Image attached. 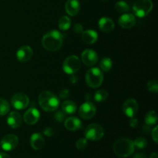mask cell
<instances>
[{"instance_id":"obj_1","label":"cell","mask_w":158,"mask_h":158,"mask_svg":"<svg viewBox=\"0 0 158 158\" xmlns=\"http://www.w3.org/2000/svg\"><path fill=\"white\" fill-rule=\"evenodd\" d=\"M63 35L57 30H52L45 34L42 40L43 46L48 51L55 52L63 46Z\"/></svg>"},{"instance_id":"obj_2","label":"cell","mask_w":158,"mask_h":158,"mask_svg":"<svg viewBox=\"0 0 158 158\" xmlns=\"http://www.w3.org/2000/svg\"><path fill=\"white\" fill-rule=\"evenodd\" d=\"M39 103L43 110L47 111V112H52L59 107L60 100L53 93L44 90L39 96Z\"/></svg>"},{"instance_id":"obj_3","label":"cell","mask_w":158,"mask_h":158,"mask_svg":"<svg viewBox=\"0 0 158 158\" xmlns=\"http://www.w3.org/2000/svg\"><path fill=\"white\" fill-rule=\"evenodd\" d=\"M113 149L116 155L124 158L130 157L134 154L135 147H134V142L131 139L123 137L114 142Z\"/></svg>"},{"instance_id":"obj_4","label":"cell","mask_w":158,"mask_h":158,"mask_svg":"<svg viewBox=\"0 0 158 158\" xmlns=\"http://www.w3.org/2000/svg\"><path fill=\"white\" fill-rule=\"evenodd\" d=\"M103 76L98 68H91L86 73V82L89 87L97 88L102 84Z\"/></svg>"},{"instance_id":"obj_5","label":"cell","mask_w":158,"mask_h":158,"mask_svg":"<svg viewBox=\"0 0 158 158\" xmlns=\"http://www.w3.org/2000/svg\"><path fill=\"white\" fill-rule=\"evenodd\" d=\"M153 6L154 4L151 0H137L133 6V11L137 17L143 18L151 12Z\"/></svg>"},{"instance_id":"obj_6","label":"cell","mask_w":158,"mask_h":158,"mask_svg":"<svg viewBox=\"0 0 158 158\" xmlns=\"http://www.w3.org/2000/svg\"><path fill=\"white\" fill-rule=\"evenodd\" d=\"M84 134L86 140L96 141V140H100L103 137L104 131L100 124L91 123L89 126L86 127L84 131Z\"/></svg>"},{"instance_id":"obj_7","label":"cell","mask_w":158,"mask_h":158,"mask_svg":"<svg viewBox=\"0 0 158 158\" xmlns=\"http://www.w3.org/2000/svg\"><path fill=\"white\" fill-rule=\"evenodd\" d=\"M81 66V62L80 59L76 56H69L65 59L63 64V69L66 73L74 74L77 73Z\"/></svg>"},{"instance_id":"obj_8","label":"cell","mask_w":158,"mask_h":158,"mask_svg":"<svg viewBox=\"0 0 158 158\" xmlns=\"http://www.w3.org/2000/svg\"><path fill=\"white\" fill-rule=\"evenodd\" d=\"M19 143V138L15 134H6L0 142L1 148L6 151H11L15 149Z\"/></svg>"},{"instance_id":"obj_9","label":"cell","mask_w":158,"mask_h":158,"mask_svg":"<svg viewBox=\"0 0 158 158\" xmlns=\"http://www.w3.org/2000/svg\"><path fill=\"white\" fill-rule=\"evenodd\" d=\"M96 112H97V108L95 105L89 101L83 103L79 109V115L85 120L93 118L95 116Z\"/></svg>"},{"instance_id":"obj_10","label":"cell","mask_w":158,"mask_h":158,"mask_svg":"<svg viewBox=\"0 0 158 158\" xmlns=\"http://www.w3.org/2000/svg\"><path fill=\"white\" fill-rule=\"evenodd\" d=\"M11 103L12 106L16 110H23L28 106L29 103V99L23 93H18L13 95L11 99Z\"/></svg>"},{"instance_id":"obj_11","label":"cell","mask_w":158,"mask_h":158,"mask_svg":"<svg viewBox=\"0 0 158 158\" xmlns=\"http://www.w3.org/2000/svg\"><path fill=\"white\" fill-rule=\"evenodd\" d=\"M139 106L137 102L134 99H128L123 105V111L128 117H134L138 112Z\"/></svg>"},{"instance_id":"obj_12","label":"cell","mask_w":158,"mask_h":158,"mask_svg":"<svg viewBox=\"0 0 158 158\" xmlns=\"http://www.w3.org/2000/svg\"><path fill=\"white\" fill-rule=\"evenodd\" d=\"M83 63L87 66H93L98 61V56L95 51L92 49H86L81 54Z\"/></svg>"},{"instance_id":"obj_13","label":"cell","mask_w":158,"mask_h":158,"mask_svg":"<svg viewBox=\"0 0 158 158\" xmlns=\"http://www.w3.org/2000/svg\"><path fill=\"white\" fill-rule=\"evenodd\" d=\"M32 49L30 46H22L18 49L16 52V57L18 60L22 63H26L29 61L32 56Z\"/></svg>"},{"instance_id":"obj_14","label":"cell","mask_w":158,"mask_h":158,"mask_svg":"<svg viewBox=\"0 0 158 158\" xmlns=\"http://www.w3.org/2000/svg\"><path fill=\"white\" fill-rule=\"evenodd\" d=\"M40 117V114L38 110L35 108H30L24 114L23 120L27 124L33 125L39 121Z\"/></svg>"},{"instance_id":"obj_15","label":"cell","mask_w":158,"mask_h":158,"mask_svg":"<svg viewBox=\"0 0 158 158\" xmlns=\"http://www.w3.org/2000/svg\"><path fill=\"white\" fill-rule=\"evenodd\" d=\"M120 26L123 29H131L136 24V19L134 15L129 13H124L120 17L118 20Z\"/></svg>"},{"instance_id":"obj_16","label":"cell","mask_w":158,"mask_h":158,"mask_svg":"<svg viewBox=\"0 0 158 158\" xmlns=\"http://www.w3.org/2000/svg\"><path fill=\"white\" fill-rule=\"evenodd\" d=\"M23 123V118L19 113L16 111H12L9 114L7 117V123L9 127L13 129L20 127Z\"/></svg>"},{"instance_id":"obj_17","label":"cell","mask_w":158,"mask_h":158,"mask_svg":"<svg viewBox=\"0 0 158 158\" xmlns=\"http://www.w3.org/2000/svg\"><path fill=\"white\" fill-rule=\"evenodd\" d=\"M64 126L68 131H76L77 130L81 129L83 124L80 119L75 117H70L65 120Z\"/></svg>"},{"instance_id":"obj_18","label":"cell","mask_w":158,"mask_h":158,"mask_svg":"<svg viewBox=\"0 0 158 158\" xmlns=\"http://www.w3.org/2000/svg\"><path fill=\"white\" fill-rule=\"evenodd\" d=\"M66 12L71 16H75L80 10V2L78 0H67L65 5Z\"/></svg>"},{"instance_id":"obj_19","label":"cell","mask_w":158,"mask_h":158,"mask_svg":"<svg viewBox=\"0 0 158 158\" xmlns=\"http://www.w3.org/2000/svg\"><path fill=\"white\" fill-rule=\"evenodd\" d=\"M30 145L34 150L36 151L43 149L45 145V140L43 135L39 133L32 134L30 137Z\"/></svg>"},{"instance_id":"obj_20","label":"cell","mask_w":158,"mask_h":158,"mask_svg":"<svg viewBox=\"0 0 158 158\" xmlns=\"http://www.w3.org/2000/svg\"><path fill=\"white\" fill-rule=\"evenodd\" d=\"M82 40L86 44H94L97 42L98 39V34L96 31L92 29H88V30L83 31L82 32Z\"/></svg>"},{"instance_id":"obj_21","label":"cell","mask_w":158,"mask_h":158,"mask_svg":"<svg viewBox=\"0 0 158 158\" xmlns=\"http://www.w3.org/2000/svg\"><path fill=\"white\" fill-rule=\"evenodd\" d=\"M99 28L104 32H110L114 29V23L111 19L103 17L99 21Z\"/></svg>"},{"instance_id":"obj_22","label":"cell","mask_w":158,"mask_h":158,"mask_svg":"<svg viewBox=\"0 0 158 158\" xmlns=\"http://www.w3.org/2000/svg\"><path fill=\"white\" fill-rule=\"evenodd\" d=\"M62 110L66 114H73L77 110V104L72 100H66L62 103Z\"/></svg>"},{"instance_id":"obj_23","label":"cell","mask_w":158,"mask_h":158,"mask_svg":"<svg viewBox=\"0 0 158 158\" xmlns=\"http://www.w3.org/2000/svg\"><path fill=\"white\" fill-rule=\"evenodd\" d=\"M144 120L147 125L153 126V125L156 124L157 122V114H156L155 111H149L145 115Z\"/></svg>"},{"instance_id":"obj_24","label":"cell","mask_w":158,"mask_h":158,"mask_svg":"<svg viewBox=\"0 0 158 158\" xmlns=\"http://www.w3.org/2000/svg\"><path fill=\"white\" fill-rule=\"evenodd\" d=\"M71 23L72 22L70 19L66 15H63L59 20V28L63 31L68 30L70 28Z\"/></svg>"},{"instance_id":"obj_25","label":"cell","mask_w":158,"mask_h":158,"mask_svg":"<svg viewBox=\"0 0 158 158\" xmlns=\"http://www.w3.org/2000/svg\"><path fill=\"white\" fill-rule=\"evenodd\" d=\"M112 66H113L112 60H111L110 58H108V57L103 58L100 63V69H101L103 71H104V72H108L109 70H110L111 68H112Z\"/></svg>"},{"instance_id":"obj_26","label":"cell","mask_w":158,"mask_h":158,"mask_svg":"<svg viewBox=\"0 0 158 158\" xmlns=\"http://www.w3.org/2000/svg\"><path fill=\"white\" fill-rule=\"evenodd\" d=\"M108 93L106 89L97 90L94 94V100L97 102H103L106 100L108 97Z\"/></svg>"},{"instance_id":"obj_27","label":"cell","mask_w":158,"mask_h":158,"mask_svg":"<svg viewBox=\"0 0 158 158\" xmlns=\"http://www.w3.org/2000/svg\"><path fill=\"white\" fill-rule=\"evenodd\" d=\"M115 9L120 13H127L129 11L130 8L127 3L124 1H119L116 3Z\"/></svg>"},{"instance_id":"obj_28","label":"cell","mask_w":158,"mask_h":158,"mask_svg":"<svg viewBox=\"0 0 158 158\" xmlns=\"http://www.w3.org/2000/svg\"><path fill=\"white\" fill-rule=\"evenodd\" d=\"M9 104L6 100L0 98V116H4L9 112Z\"/></svg>"},{"instance_id":"obj_29","label":"cell","mask_w":158,"mask_h":158,"mask_svg":"<svg viewBox=\"0 0 158 158\" xmlns=\"http://www.w3.org/2000/svg\"><path fill=\"white\" fill-rule=\"evenodd\" d=\"M134 147L138 149H143L147 147L148 145V142H147V140L143 137H137L134 142Z\"/></svg>"},{"instance_id":"obj_30","label":"cell","mask_w":158,"mask_h":158,"mask_svg":"<svg viewBox=\"0 0 158 158\" xmlns=\"http://www.w3.org/2000/svg\"><path fill=\"white\" fill-rule=\"evenodd\" d=\"M148 89L150 92L157 94L158 92V83L156 80H151L148 83Z\"/></svg>"},{"instance_id":"obj_31","label":"cell","mask_w":158,"mask_h":158,"mask_svg":"<svg viewBox=\"0 0 158 158\" xmlns=\"http://www.w3.org/2000/svg\"><path fill=\"white\" fill-rule=\"evenodd\" d=\"M87 145H88V142L86 138L79 139V140L77 141V143H76V147H77V149L80 150V151H83V150L86 149Z\"/></svg>"},{"instance_id":"obj_32","label":"cell","mask_w":158,"mask_h":158,"mask_svg":"<svg viewBox=\"0 0 158 158\" xmlns=\"http://www.w3.org/2000/svg\"><path fill=\"white\" fill-rule=\"evenodd\" d=\"M55 130L52 127H46V129L43 131V134L47 137H52L55 134Z\"/></svg>"},{"instance_id":"obj_33","label":"cell","mask_w":158,"mask_h":158,"mask_svg":"<svg viewBox=\"0 0 158 158\" xmlns=\"http://www.w3.org/2000/svg\"><path fill=\"white\" fill-rule=\"evenodd\" d=\"M55 119L57 120L58 122H62L65 120V114H63L62 111H58L56 114H55Z\"/></svg>"},{"instance_id":"obj_34","label":"cell","mask_w":158,"mask_h":158,"mask_svg":"<svg viewBox=\"0 0 158 158\" xmlns=\"http://www.w3.org/2000/svg\"><path fill=\"white\" fill-rule=\"evenodd\" d=\"M73 31L76 33H82L83 32V27L80 23H77L73 26Z\"/></svg>"},{"instance_id":"obj_35","label":"cell","mask_w":158,"mask_h":158,"mask_svg":"<svg viewBox=\"0 0 158 158\" xmlns=\"http://www.w3.org/2000/svg\"><path fill=\"white\" fill-rule=\"evenodd\" d=\"M69 96V92L68 89H62L60 92V99H66L68 98Z\"/></svg>"},{"instance_id":"obj_36","label":"cell","mask_w":158,"mask_h":158,"mask_svg":"<svg viewBox=\"0 0 158 158\" xmlns=\"http://www.w3.org/2000/svg\"><path fill=\"white\" fill-rule=\"evenodd\" d=\"M129 123H130V126H131V127L135 128L138 126V120H137L136 118H134V117H131V120H130L129 121Z\"/></svg>"},{"instance_id":"obj_37","label":"cell","mask_w":158,"mask_h":158,"mask_svg":"<svg viewBox=\"0 0 158 158\" xmlns=\"http://www.w3.org/2000/svg\"><path fill=\"white\" fill-rule=\"evenodd\" d=\"M157 127H155L153 129L152 131V138L153 140H154L155 143H157L158 140V134H157Z\"/></svg>"},{"instance_id":"obj_38","label":"cell","mask_w":158,"mask_h":158,"mask_svg":"<svg viewBox=\"0 0 158 158\" xmlns=\"http://www.w3.org/2000/svg\"><path fill=\"white\" fill-rule=\"evenodd\" d=\"M132 158H147V157L145 154H142V153H138V154H134Z\"/></svg>"},{"instance_id":"obj_39","label":"cell","mask_w":158,"mask_h":158,"mask_svg":"<svg viewBox=\"0 0 158 158\" xmlns=\"http://www.w3.org/2000/svg\"><path fill=\"white\" fill-rule=\"evenodd\" d=\"M78 81V77H76L75 75H73V74H72V77H71L70 78V82L72 83H76Z\"/></svg>"},{"instance_id":"obj_40","label":"cell","mask_w":158,"mask_h":158,"mask_svg":"<svg viewBox=\"0 0 158 158\" xmlns=\"http://www.w3.org/2000/svg\"><path fill=\"white\" fill-rule=\"evenodd\" d=\"M0 158H11L9 154H6V153H0Z\"/></svg>"},{"instance_id":"obj_41","label":"cell","mask_w":158,"mask_h":158,"mask_svg":"<svg viewBox=\"0 0 158 158\" xmlns=\"http://www.w3.org/2000/svg\"><path fill=\"white\" fill-rule=\"evenodd\" d=\"M150 158H158V154L157 153H153V154L150 156Z\"/></svg>"}]
</instances>
